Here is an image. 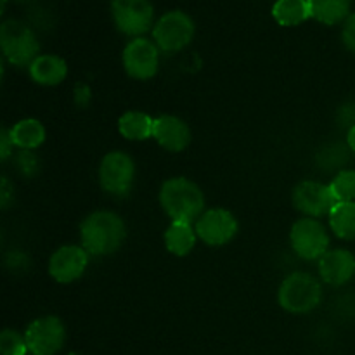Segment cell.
Masks as SVG:
<instances>
[{"mask_svg": "<svg viewBox=\"0 0 355 355\" xmlns=\"http://www.w3.org/2000/svg\"><path fill=\"white\" fill-rule=\"evenodd\" d=\"M127 229L120 215L113 211H94L80 225L82 246L89 255L104 257L116 252L125 241Z\"/></svg>", "mask_w": 355, "mask_h": 355, "instance_id": "6da1fadb", "label": "cell"}, {"mask_svg": "<svg viewBox=\"0 0 355 355\" xmlns=\"http://www.w3.org/2000/svg\"><path fill=\"white\" fill-rule=\"evenodd\" d=\"M159 203L172 222L191 224L203 214L205 196L200 186L186 177H173L163 182L159 189Z\"/></svg>", "mask_w": 355, "mask_h": 355, "instance_id": "7a4b0ae2", "label": "cell"}, {"mask_svg": "<svg viewBox=\"0 0 355 355\" xmlns=\"http://www.w3.org/2000/svg\"><path fill=\"white\" fill-rule=\"evenodd\" d=\"M322 298L321 283L307 272H293L283 281L277 293L279 305L290 314H307Z\"/></svg>", "mask_w": 355, "mask_h": 355, "instance_id": "3957f363", "label": "cell"}, {"mask_svg": "<svg viewBox=\"0 0 355 355\" xmlns=\"http://www.w3.org/2000/svg\"><path fill=\"white\" fill-rule=\"evenodd\" d=\"M0 45L6 59L14 66H30L40 51V44L30 26L17 19L3 21L0 26Z\"/></svg>", "mask_w": 355, "mask_h": 355, "instance_id": "277c9868", "label": "cell"}, {"mask_svg": "<svg viewBox=\"0 0 355 355\" xmlns=\"http://www.w3.org/2000/svg\"><path fill=\"white\" fill-rule=\"evenodd\" d=\"M194 37V23L182 10H170L156 21L153 38L163 52L182 51Z\"/></svg>", "mask_w": 355, "mask_h": 355, "instance_id": "5b68a950", "label": "cell"}, {"mask_svg": "<svg viewBox=\"0 0 355 355\" xmlns=\"http://www.w3.org/2000/svg\"><path fill=\"white\" fill-rule=\"evenodd\" d=\"M290 241L295 253L304 260H321L329 252V236L315 218H300L293 224Z\"/></svg>", "mask_w": 355, "mask_h": 355, "instance_id": "8992f818", "label": "cell"}, {"mask_svg": "<svg viewBox=\"0 0 355 355\" xmlns=\"http://www.w3.org/2000/svg\"><path fill=\"white\" fill-rule=\"evenodd\" d=\"M24 340H26L28 352L33 355H54L64 345V324L55 315L38 318L26 328Z\"/></svg>", "mask_w": 355, "mask_h": 355, "instance_id": "52a82bcc", "label": "cell"}, {"mask_svg": "<svg viewBox=\"0 0 355 355\" xmlns=\"http://www.w3.org/2000/svg\"><path fill=\"white\" fill-rule=\"evenodd\" d=\"M135 175L134 159L121 151H111L99 166V182L106 193L123 196L132 189Z\"/></svg>", "mask_w": 355, "mask_h": 355, "instance_id": "ba28073f", "label": "cell"}, {"mask_svg": "<svg viewBox=\"0 0 355 355\" xmlns=\"http://www.w3.org/2000/svg\"><path fill=\"white\" fill-rule=\"evenodd\" d=\"M114 24L125 35L139 37L153 26L155 9L149 0H113L111 2Z\"/></svg>", "mask_w": 355, "mask_h": 355, "instance_id": "9c48e42d", "label": "cell"}, {"mask_svg": "<svg viewBox=\"0 0 355 355\" xmlns=\"http://www.w3.org/2000/svg\"><path fill=\"white\" fill-rule=\"evenodd\" d=\"M196 234L210 246H224L238 234V220L224 208H211L196 220Z\"/></svg>", "mask_w": 355, "mask_h": 355, "instance_id": "30bf717a", "label": "cell"}, {"mask_svg": "<svg viewBox=\"0 0 355 355\" xmlns=\"http://www.w3.org/2000/svg\"><path fill=\"white\" fill-rule=\"evenodd\" d=\"M336 203L331 187L315 180H304L293 189L295 208L311 218L329 215Z\"/></svg>", "mask_w": 355, "mask_h": 355, "instance_id": "8fae6325", "label": "cell"}, {"mask_svg": "<svg viewBox=\"0 0 355 355\" xmlns=\"http://www.w3.org/2000/svg\"><path fill=\"white\" fill-rule=\"evenodd\" d=\"M125 71L135 80L153 78L158 71L159 54L158 45L148 38L137 37L128 42L123 51Z\"/></svg>", "mask_w": 355, "mask_h": 355, "instance_id": "7c38bea8", "label": "cell"}, {"mask_svg": "<svg viewBox=\"0 0 355 355\" xmlns=\"http://www.w3.org/2000/svg\"><path fill=\"white\" fill-rule=\"evenodd\" d=\"M89 266V253L83 246H61L49 260V274L58 283L68 284L83 276Z\"/></svg>", "mask_w": 355, "mask_h": 355, "instance_id": "4fadbf2b", "label": "cell"}, {"mask_svg": "<svg viewBox=\"0 0 355 355\" xmlns=\"http://www.w3.org/2000/svg\"><path fill=\"white\" fill-rule=\"evenodd\" d=\"M153 137L163 149L172 153H180L189 146L191 130L186 121L172 114H162L155 118Z\"/></svg>", "mask_w": 355, "mask_h": 355, "instance_id": "5bb4252c", "label": "cell"}, {"mask_svg": "<svg viewBox=\"0 0 355 355\" xmlns=\"http://www.w3.org/2000/svg\"><path fill=\"white\" fill-rule=\"evenodd\" d=\"M319 276L329 286H342L355 276V257L343 248L329 250L319 260Z\"/></svg>", "mask_w": 355, "mask_h": 355, "instance_id": "9a60e30c", "label": "cell"}, {"mask_svg": "<svg viewBox=\"0 0 355 355\" xmlns=\"http://www.w3.org/2000/svg\"><path fill=\"white\" fill-rule=\"evenodd\" d=\"M30 75L38 85H59L68 75V64L62 58L54 54L38 55L30 64Z\"/></svg>", "mask_w": 355, "mask_h": 355, "instance_id": "2e32d148", "label": "cell"}, {"mask_svg": "<svg viewBox=\"0 0 355 355\" xmlns=\"http://www.w3.org/2000/svg\"><path fill=\"white\" fill-rule=\"evenodd\" d=\"M10 139H12L14 146H17L23 151H31L37 149L42 142L45 141V128L35 118H24V120L17 121L12 128L9 130Z\"/></svg>", "mask_w": 355, "mask_h": 355, "instance_id": "e0dca14e", "label": "cell"}, {"mask_svg": "<svg viewBox=\"0 0 355 355\" xmlns=\"http://www.w3.org/2000/svg\"><path fill=\"white\" fill-rule=\"evenodd\" d=\"M196 231L186 222H172L165 231V245L172 255L186 257L196 245Z\"/></svg>", "mask_w": 355, "mask_h": 355, "instance_id": "ac0fdd59", "label": "cell"}, {"mask_svg": "<svg viewBox=\"0 0 355 355\" xmlns=\"http://www.w3.org/2000/svg\"><path fill=\"white\" fill-rule=\"evenodd\" d=\"M155 120L141 111H128L118 120V130L128 141H146L153 137Z\"/></svg>", "mask_w": 355, "mask_h": 355, "instance_id": "d6986e66", "label": "cell"}, {"mask_svg": "<svg viewBox=\"0 0 355 355\" xmlns=\"http://www.w3.org/2000/svg\"><path fill=\"white\" fill-rule=\"evenodd\" d=\"M311 17L324 24H336L350 16V0H307Z\"/></svg>", "mask_w": 355, "mask_h": 355, "instance_id": "ffe728a7", "label": "cell"}, {"mask_svg": "<svg viewBox=\"0 0 355 355\" xmlns=\"http://www.w3.org/2000/svg\"><path fill=\"white\" fill-rule=\"evenodd\" d=\"M272 16L283 26H297L311 17L307 0H277L272 6Z\"/></svg>", "mask_w": 355, "mask_h": 355, "instance_id": "44dd1931", "label": "cell"}, {"mask_svg": "<svg viewBox=\"0 0 355 355\" xmlns=\"http://www.w3.org/2000/svg\"><path fill=\"white\" fill-rule=\"evenodd\" d=\"M329 225L338 238L347 241L355 239V201L336 203L329 214Z\"/></svg>", "mask_w": 355, "mask_h": 355, "instance_id": "7402d4cb", "label": "cell"}, {"mask_svg": "<svg viewBox=\"0 0 355 355\" xmlns=\"http://www.w3.org/2000/svg\"><path fill=\"white\" fill-rule=\"evenodd\" d=\"M329 187L338 203L355 201V170H342L340 173H336Z\"/></svg>", "mask_w": 355, "mask_h": 355, "instance_id": "603a6c76", "label": "cell"}, {"mask_svg": "<svg viewBox=\"0 0 355 355\" xmlns=\"http://www.w3.org/2000/svg\"><path fill=\"white\" fill-rule=\"evenodd\" d=\"M0 352L2 355H26V340L12 329H3L0 335Z\"/></svg>", "mask_w": 355, "mask_h": 355, "instance_id": "cb8c5ba5", "label": "cell"}, {"mask_svg": "<svg viewBox=\"0 0 355 355\" xmlns=\"http://www.w3.org/2000/svg\"><path fill=\"white\" fill-rule=\"evenodd\" d=\"M342 40L349 51L355 52V12L350 14V16L345 19V24H343V31H342Z\"/></svg>", "mask_w": 355, "mask_h": 355, "instance_id": "d4e9b609", "label": "cell"}, {"mask_svg": "<svg viewBox=\"0 0 355 355\" xmlns=\"http://www.w3.org/2000/svg\"><path fill=\"white\" fill-rule=\"evenodd\" d=\"M17 163H19V168L24 175H33L38 168V162L31 151L21 153V155L17 156Z\"/></svg>", "mask_w": 355, "mask_h": 355, "instance_id": "484cf974", "label": "cell"}, {"mask_svg": "<svg viewBox=\"0 0 355 355\" xmlns=\"http://www.w3.org/2000/svg\"><path fill=\"white\" fill-rule=\"evenodd\" d=\"M12 148H14V142L12 139H10L9 130H7V128H2V130H0V158H2L3 162L10 156Z\"/></svg>", "mask_w": 355, "mask_h": 355, "instance_id": "4316f807", "label": "cell"}, {"mask_svg": "<svg viewBox=\"0 0 355 355\" xmlns=\"http://www.w3.org/2000/svg\"><path fill=\"white\" fill-rule=\"evenodd\" d=\"M10 193H12V186H10L9 180L3 177V180H2V207L3 208H7V205H9Z\"/></svg>", "mask_w": 355, "mask_h": 355, "instance_id": "83f0119b", "label": "cell"}, {"mask_svg": "<svg viewBox=\"0 0 355 355\" xmlns=\"http://www.w3.org/2000/svg\"><path fill=\"white\" fill-rule=\"evenodd\" d=\"M347 144H349V148L355 153V125H352V127L349 128V134H347Z\"/></svg>", "mask_w": 355, "mask_h": 355, "instance_id": "f1b7e54d", "label": "cell"}]
</instances>
